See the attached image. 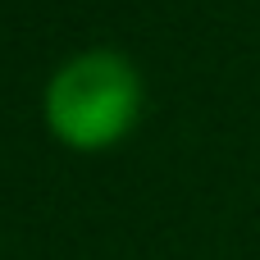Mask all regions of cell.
Masks as SVG:
<instances>
[{"instance_id":"cell-1","label":"cell","mask_w":260,"mask_h":260,"mask_svg":"<svg viewBox=\"0 0 260 260\" xmlns=\"http://www.w3.org/2000/svg\"><path fill=\"white\" fill-rule=\"evenodd\" d=\"M46 128L73 151L114 146L142 110V78L119 50H82L46 82Z\"/></svg>"}]
</instances>
